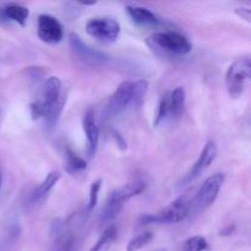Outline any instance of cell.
<instances>
[{
	"label": "cell",
	"instance_id": "obj_7",
	"mask_svg": "<svg viewBox=\"0 0 251 251\" xmlns=\"http://www.w3.org/2000/svg\"><path fill=\"white\" fill-rule=\"evenodd\" d=\"M223 184H225V174L215 173L208 176L198 191V195H196L198 205L203 208H207L213 205Z\"/></svg>",
	"mask_w": 251,
	"mask_h": 251
},
{
	"label": "cell",
	"instance_id": "obj_10",
	"mask_svg": "<svg viewBox=\"0 0 251 251\" xmlns=\"http://www.w3.org/2000/svg\"><path fill=\"white\" fill-rule=\"evenodd\" d=\"M145 189H146V183H145L144 180L137 179V180L129 181V183L114 189V190L109 194L107 201H110V202H114L123 206L126 201H129L130 199L135 198V196L144 193Z\"/></svg>",
	"mask_w": 251,
	"mask_h": 251
},
{
	"label": "cell",
	"instance_id": "obj_13",
	"mask_svg": "<svg viewBox=\"0 0 251 251\" xmlns=\"http://www.w3.org/2000/svg\"><path fill=\"white\" fill-rule=\"evenodd\" d=\"M60 172L59 171H51L50 173L47 174L46 179L34 189L33 191L29 195L28 201L32 205H36V203L41 202L42 200L47 198V195L49 194V191L53 189V186H55V184L58 183L59 179H60Z\"/></svg>",
	"mask_w": 251,
	"mask_h": 251
},
{
	"label": "cell",
	"instance_id": "obj_21",
	"mask_svg": "<svg viewBox=\"0 0 251 251\" xmlns=\"http://www.w3.org/2000/svg\"><path fill=\"white\" fill-rule=\"evenodd\" d=\"M208 249V243L201 235H195L185 240L183 245V251H205Z\"/></svg>",
	"mask_w": 251,
	"mask_h": 251
},
{
	"label": "cell",
	"instance_id": "obj_8",
	"mask_svg": "<svg viewBox=\"0 0 251 251\" xmlns=\"http://www.w3.org/2000/svg\"><path fill=\"white\" fill-rule=\"evenodd\" d=\"M216 156H217V145H216L213 141H208L207 144L203 146L198 161H196L195 164L191 167L190 172H189V173L181 179L180 184L185 185V184H189L190 181H193L194 179L198 178L202 172H205L206 169L212 164V162L215 161Z\"/></svg>",
	"mask_w": 251,
	"mask_h": 251
},
{
	"label": "cell",
	"instance_id": "obj_16",
	"mask_svg": "<svg viewBox=\"0 0 251 251\" xmlns=\"http://www.w3.org/2000/svg\"><path fill=\"white\" fill-rule=\"evenodd\" d=\"M168 103L171 118L180 115L185 104V90L183 87H176L172 92H168Z\"/></svg>",
	"mask_w": 251,
	"mask_h": 251
},
{
	"label": "cell",
	"instance_id": "obj_9",
	"mask_svg": "<svg viewBox=\"0 0 251 251\" xmlns=\"http://www.w3.org/2000/svg\"><path fill=\"white\" fill-rule=\"evenodd\" d=\"M132 82L124 81L118 86L108 102V112L110 115H118L131 103Z\"/></svg>",
	"mask_w": 251,
	"mask_h": 251
},
{
	"label": "cell",
	"instance_id": "obj_1",
	"mask_svg": "<svg viewBox=\"0 0 251 251\" xmlns=\"http://www.w3.org/2000/svg\"><path fill=\"white\" fill-rule=\"evenodd\" d=\"M65 96L61 92V81L56 76H50L46 81L42 91L41 100L31 104L32 119L43 118L48 125H54L61 114Z\"/></svg>",
	"mask_w": 251,
	"mask_h": 251
},
{
	"label": "cell",
	"instance_id": "obj_20",
	"mask_svg": "<svg viewBox=\"0 0 251 251\" xmlns=\"http://www.w3.org/2000/svg\"><path fill=\"white\" fill-rule=\"evenodd\" d=\"M153 239V233L152 232H144L139 234L137 237L132 238L126 245V251H139L142 248L146 247L147 244L152 242Z\"/></svg>",
	"mask_w": 251,
	"mask_h": 251
},
{
	"label": "cell",
	"instance_id": "obj_28",
	"mask_svg": "<svg viewBox=\"0 0 251 251\" xmlns=\"http://www.w3.org/2000/svg\"><path fill=\"white\" fill-rule=\"evenodd\" d=\"M1 183H2V174H1V169H0V189H1Z\"/></svg>",
	"mask_w": 251,
	"mask_h": 251
},
{
	"label": "cell",
	"instance_id": "obj_17",
	"mask_svg": "<svg viewBox=\"0 0 251 251\" xmlns=\"http://www.w3.org/2000/svg\"><path fill=\"white\" fill-rule=\"evenodd\" d=\"M64 166H65V171L69 174H77L87 168V162L81 158L77 153H75L70 147H66Z\"/></svg>",
	"mask_w": 251,
	"mask_h": 251
},
{
	"label": "cell",
	"instance_id": "obj_14",
	"mask_svg": "<svg viewBox=\"0 0 251 251\" xmlns=\"http://www.w3.org/2000/svg\"><path fill=\"white\" fill-rule=\"evenodd\" d=\"M29 16V10L19 4H7L0 9V21L16 22L24 27Z\"/></svg>",
	"mask_w": 251,
	"mask_h": 251
},
{
	"label": "cell",
	"instance_id": "obj_29",
	"mask_svg": "<svg viewBox=\"0 0 251 251\" xmlns=\"http://www.w3.org/2000/svg\"><path fill=\"white\" fill-rule=\"evenodd\" d=\"M0 123H1V112H0Z\"/></svg>",
	"mask_w": 251,
	"mask_h": 251
},
{
	"label": "cell",
	"instance_id": "obj_22",
	"mask_svg": "<svg viewBox=\"0 0 251 251\" xmlns=\"http://www.w3.org/2000/svg\"><path fill=\"white\" fill-rule=\"evenodd\" d=\"M122 208V205H118V203L107 201L104 207L100 211V221H102V222H109V221L114 220V218L120 213Z\"/></svg>",
	"mask_w": 251,
	"mask_h": 251
},
{
	"label": "cell",
	"instance_id": "obj_6",
	"mask_svg": "<svg viewBox=\"0 0 251 251\" xmlns=\"http://www.w3.org/2000/svg\"><path fill=\"white\" fill-rule=\"evenodd\" d=\"M37 34L44 43L55 44L63 39L64 28L60 22L50 15L42 14L38 16Z\"/></svg>",
	"mask_w": 251,
	"mask_h": 251
},
{
	"label": "cell",
	"instance_id": "obj_15",
	"mask_svg": "<svg viewBox=\"0 0 251 251\" xmlns=\"http://www.w3.org/2000/svg\"><path fill=\"white\" fill-rule=\"evenodd\" d=\"M126 11L130 19L140 26H153L158 24V17L149 10L147 7L136 6V5H127Z\"/></svg>",
	"mask_w": 251,
	"mask_h": 251
},
{
	"label": "cell",
	"instance_id": "obj_3",
	"mask_svg": "<svg viewBox=\"0 0 251 251\" xmlns=\"http://www.w3.org/2000/svg\"><path fill=\"white\" fill-rule=\"evenodd\" d=\"M251 75V63L249 56L237 59L226 73V85L232 98H238L244 92L245 85Z\"/></svg>",
	"mask_w": 251,
	"mask_h": 251
},
{
	"label": "cell",
	"instance_id": "obj_19",
	"mask_svg": "<svg viewBox=\"0 0 251 251\" xmlns=\"http://www.w3.org/2000/svg\"><path fill=\"white\" fill-rule=\"evenodd\" d=\"M147 90H149V81L139 80L132 83V95H131V103L134 107H140L144 102V98L146 96Z\"/></svg>",
	"mask_w": 251,
	"mask_h": 251
},
{
	"label": "cell",
	"instance_id": "obj_26",
	"mask_svg": "<svg viewBox=\"0 0 251 251\" xmlns=\"http://www.w3.org/2000/svg\"><path fill=\"white\" fill-rule=\"evenodd\" d=\"M113 136H114V139L117 140L118 146L120 147V150H126V142L124 141V139H123L122 135H120L119 132L114 130V131H113Z\"/></svg>",
	"mask_w": 251,
	"mask_h": 251
},
{
	"label": "cell",
	"instance_id": "obj_27",
	"mask_svg": "<svg viewBox=\"0 0 251 251\" xmlns=\"http://www.w3.org/2000/svg\"><path fill=\"white\" fill-rule=\"evenodd\" d=\"M233 232H234V226H228L227 228H225L223 230H221L220 234H221V237H228V235H232Z\"/></svg>",
	"mask_w": 251,
	"mask_h": 251
},
{
	"label": "cell",
	"instance_id": "obj_12",
	"mask_svg": "<svg viewBox=\"0 0 251 251\" xmlns=\"http://www.w3.org/2000/svg\"><path fill=\"white\" fill-rule=\"evenodd\" d=\"M69 41H70V46L73 48V50L80 56L83 60L88 61V63H103L105 60V54L100 53V51L95 50L91 47H88L87 44L83 43L82 39L77 36L76 33H70L69 36Z\"/></svg>",
	"mask_w": 251,
	"mask_h": 251
},
{
	"label": "cell",
	"instance_id": "obj_30",
	"mask_svg": "<svg viewBox=\"0 0 251 251\" xmlns=\"http://www.w3.org/2000/svg\"><path fill=\"white\" fill-rule=\"evenodd\" d=\"M158 251H166V250H158Z\"/></svg>",
	"mask_w": 251,
	"mask_h": 251
},
{
	"label": "cell",
	"instance_id": "obj_11",
	"mask_svg": "<svg viewBox=\"0 0 251 251\" xmlns=\"http://www.w3.org/2000/svg\"><path fill=\"white\" fill-rule=\"evenodd\" d=\"M82 127L87 139V156L88 158H93L100 142V129H98L95 112L92 109H88L83 115Z\"/></svg>",
	"mask_w": 251,
	"mask_h": 251
},
{
	"label": "cell",
	"instance_id": "obj_4",
	"mask_svg": "<svg viewBox=\"0 0 251 251\" xmlns=\"http://www.w3.org/2000/svg\"><path fill=\"white\" fill-rule=\"evenodd\" d=\"M88 36L103 43H112L120 34V25L117 20L110 17H95L86 24Z\"/></svg>",
	"mask_w": 251,
	"mask_h": 251
},
{
	"label": "cell",
	"instance_id": "obj_24",
	"mask_svg": "<svg viewBox=\"0 0 251 251\" xmlns=\"http://www.w3.org/2000/svg\"><path fill=\"white\" fill-rule=\"evenodd\" d=\"M235 14L247 22L251 21V9L250 7H237L235 9Z\"/></svg>",
	"mask_w": 251,
	"mask_h": 251
},
{
	"label": "cell",
	"instance_id": "obj_5",
	"mask_svg": "<svg viewBox=\"0 0 251 251\" xmlns=\"http://www.w3.org/2000/svg\"><path fill=\"white\" fill-rule=\"evenodd\" d=\"M151 41L161 49L173 54H188L193 49L190 41L176 31L156 32L151 36Z\"/></svg>",
	"mask_w": 251,
	"mask_h": 251
},
{
	"label": "cell",
	"instance_id": "obj_2",
	"mask_svg": "<svg viewBox=\"0 0 251 251\" xmlns=\"http://www.w3.org/2000/svg\"><path fill=\"white\" fill-rule=\"evenodd\" d=\"M189 210H190V206H189L186 198L180 196L159 212L151 213V215H142L140 217L139 223L141 226L174 225V223H179L185 220L189 215Z\"/></svg>",
	"mask_w": 251,
	"mask_h": 251
},
{
	"label": "cell",
	"instance_id": "obj_25",
	"mask_svg": "<svg viewBox=\"0 0 251 251\" xmlns=\"http://www.w3.org/2000/svg\"><path fill=\"white\" fill-rule=\"evenodd\" d=\"M74 250V240L73 238H68V239H64L60 243V245L58 247V249L55 251H73Z\"/></svg>",
	"mask_w": 251,
	"mask_h": 251
},
{
	"label": "cell",
	"instance_id": "obj_23",
	"mask_svg": "<svg viewBox=\"0 0 251 251\" xmlns=\"http://www.w3.org/2000/svg\"><path fill=\"white\" fill-rule=\"evenodd\" d=\"M100 186H102V179H97V180L93 181L91 184L90 188V196H88V205H87V211H92L96 207L98 201V194L100 191Z\"/></svg>",
	"mask_w": 251,
	"mask_h": 251
},
{
	"label": "cell",
	"instance_id": "obj_18",
	"mask_svg": "<svg viewBox=\"0 0 251 251\" xmlns=\"http://www.w3.org/2000/svg\"><path fill=\"white\" fill-rule=\"evenodd\" d=\"M115 238H117V228L108 227L102 233V235L97 240V243L91 248L90 251H108L110 249V247H112L113 243H114Z\"/></svg>",
	"mask_w": 251,
	"mask_h": 251
}]
</instances>
